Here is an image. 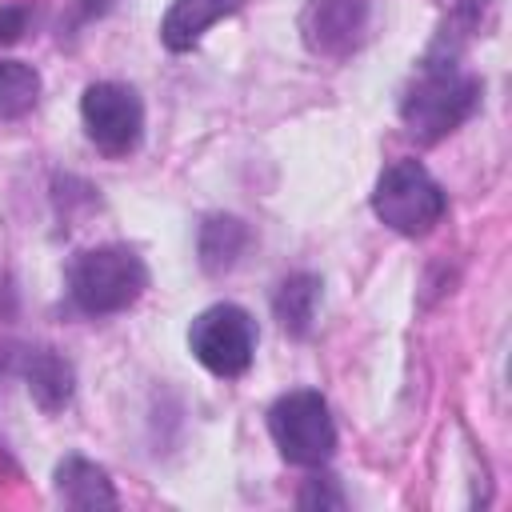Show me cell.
I'll use <instances>...</instances> for the list:
<instances>
[{
    "mask_svg": "<svg viewBox=\"0 0 512 512\" xmlns=\"http://www.w3.org/2000/svg\"><path fill=\"white\" fill-rule=\"evenodd\" d=\"M36 96H40L36 68L20 60H0V120H20L24 112H32Z\"/></svg>",
    "mask_w": 512,
    "mask_h": 512,
    "instance_id": "obj_13",
    "label": "cell"
},
{
    "mask_svg": "<svg viewBox=\"0 0 512 512\" xmlns=\"http://www.w3.org/2000/svg\"><path fill=\"white\" fill-rule=\"evenodd\" d=\"M248 248V228L232 216H212L200 232V260L208 272H228Z\"/></svg>",
    "mask_w": 512,
    "mask_h": 512,
    "instance_id": "obj_12",
    "label": "cell"
},
{
    "mask_svg": "<svg viewBox=\"0 0 512 512\" xmlns=\"http://www.w3.org/2000/svg\"><path fill=\"white\" fill-rule=\"evenodd\" d=\"M80 120H84L88 140L104 156H128V152H136V144L144 136L140 96L128 84H116V80H100V84H88L84 88Z\"/></svg>",
    "mask_w": 512,
    "mask_h": 512,
    "instance_id": "obj_6",
    "label": "cell"
},
{
    "mask_svg": "<svg viewBox=\"0 0 512 512\" xmlns=\"http://www.w3.org/2000/svg\"><path fill=\"white\" fill-rule=\"evenodd\" d=\"M364 24H368L364 0H312L304 12V40L312 52L344 56L360 44Z\"/></svg>",
    "mask_w": 512,
    "mask_h": 512,
    "instance_id": "obj_7",
    "label": "cell"
},
{
    "mask_svg": "<svg viewBox=\"0 0 512 512\" xmlns=\"http://www.w3.org/2000/svg\"><path fill=\"white\" fill-rule=\"evenodd\" d=\"M188 348L212 376L236 380L256 356V324L240 304H212L192 320Z\"/></svg>",
    "mask_w": 512,
    "mask_h": 512,
    "instance_id": "obj_5",
    "label": "cell"
},
{
    "mask_svg": "<svg viewBox=\"0 0 512 512\" xmlns=\"http://www.w3.org/2000/svg\"><path fill=\"white\" fill-rule=\"evenodd\" d=\"M268 432L280 456L296 468H324L336 452V424L328 416V400L312 388L284 392L268 408Z\"/></svg>",
    "mask_w": 512,
    "mask_h": 512,
    "instance_id": "obj_4",
    "label": "cell"
},
{
    "mask_svg": "<svg viewBox=\"0 0 512 512\" xmlns=\"http://www.w3.org/2000/svg\"><path fill=\"white\" fill-rule=\"evenodd\" d=\"M316 300H320V280L308 276V272H296L280 284L272 308H276V320L284 332L292 336H304L312 328V316H316Z\"/></svg>",
    "mask_w": 512,
    "mask_h": 512,
    "instance_id": "obj_11",
    "label": "cell"
},
{
    "mask_svg": "<svg viewBox=\"0 0 512 512\" xmlns=\"http://www.w3.org/2000/svg\"><path fill=\"white\" fill-rule=\"evenodd\" d=\"M24 376H28V392L36 396V404L44 412H56L72 400V368L64 356L40 348V352H28V364H24Z\"/></svg>",
    "mask_w": 512,
    "mask_h": 512,
    "instance_id": "obj_10",
    "label": "cell"
},
{
    "mask_svg": "<svg viewBox=\"0 0 512 512\" xmlns=\"http://www.w3.org/2000/svg\"><path fill=\"white\" fill-rule=\"evenodd\" d=\"M56 492L72 508H112L116 504V492H112L104 468H96V464H88L80 456H68L56 468Z\"/></svg>",
    "mask_w": 512,
    "mask_h": 512,
    "instance_id": "obj_9",
    "label": "cell"
},
{
    "mask_svg": "<svg viewBox=\"0 0 512 512\" xmlns=\"http://www.w3.org/2000/svg\"><path fill=\"white\" fill-rule=\"evenodd\" d=\"M444 188L420 160H392L372 192V212L400 236H428L444 220Z\"/></svg>",
    "mask_w": 512,
    "mask_h": 512,
    "instance_id": "obj_3",
    "label": "cell"
},
{
    "mask_svg": "<svg viewBox=\"0 0 512 512\" xmlns=\"http://www.w3.org/2000/svg\"><path fill=\"white\" fill-rule=\"evenodd\" d=\"M24 20H28V12L24 8H0V40H20V32H24Z\"/></svg>",
    "mask_w": 512,
    "mask_h": 512,
    "instance_id": "obj_14",
    "label": "cell"
},
{
    "mask_svg": "<svg viewBox=\"0 0 512 512\" xmlns=\"http://www.w3.org/2000/svg\"><path fill=\"white\" fill-rule=\"evenodd\" d=\"M144 284H148V272L140 256L120 244L88 248L68 268V296L88 316H112V312L132 308Z\"/></svg>",
    "mask_w": 512,
    "mask_h": 512,
    "instance_id": "obj_2",
    "label": "cell"
},
{
    "mask_svg": "<svg viewBox=\"0 0 512 512\" xmlns=\"http://www.w3.org/2000/svg\"><path fill=\"white\" fill-rule=\"evenodd\" d=\"M236 8H240V0H176V4L168 8L164 24H160V36H164V44H168L172 52H188V48L200 44V36H204L216 20L232 16Z\"/></svg>",
    "mask_w": 512,
    "mask_h": 512,
    "instance_id": "obj_8",
    "label": "cell"
},
{
    "mask_svg": "<svg viewBox=\"0 0 512 512\" xmlns=\"http://www.w3.org/2000/svg\"><path fill=\"white\" fill-rule=\"evenodd\" d=\"M476 100H480V80L464 72L456 60L440 56V60L420 64L416 80L404 92L400 116H404L408 136H416L420 144H436L440 136H448L472 116Z\"/></svg>",
    "mask_w": 512,
    "mask_h": 512,
    "instance_id": "obj_1",
    "label": "cell"
}]
</instances>
